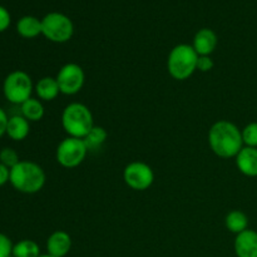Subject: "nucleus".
<instances>
[{
	"label": "nucleus",
	"mask_w": 257,
	"mask_h": 257,
	"mask_svg": "<svg viewBox=\"0 0 257 257\" xmlns=\"http://www.w3.org/2000/svg\"><path fill=\"white\" fill-rule=\"evenodd\" d=\"M237 170L247 177H257V148L246 147L235 157Z\"/></svg>",
	"instance_id": "ddd939ff"
},
{
	"label": "nucleus",
	"mask_w": 257,
	"mask_h": 257,
	"mask_svg": "<svg viewBox=\"0 0 257 257\" xmlns=\"http://www.w3.org/2000/svg\"><path fill=\"white\" fill-rule=\"evenodd\" d=\"M47 176L38 163L32 161H20L17 166L10 168L9 183L25 195L38 193L45 185Z\"/></svg>",
	"instance_id": "f03ea898"
},
{
	"label": "nucleus",
	"mask_w": 257,
	"mask_h": 257,
	"mask_svg": "<svg viewBox=\"0 0 257 257\" xmlns=\"http://www.w3.org/2000/svg\"><path fill=\"white\" fill-rule=\"evenodd\" d=\"M34 92L37 94L38 99L42 102H52L59 95L60 89L59 84L57 82V78L54 77H43L35 83Z\"/></svg>",
	"instance_id": "4468645a"
},
{
	"label": "nucleus",
	"mask_w": 257,
	"mask_h": 257,
	"mask_svg": "<svg viewBox=\"0 0 257 257\" xmlns=\"http://www.w3.org/2000/svg\"><path fill=\"white\" fill-rule=\"evenodd\" d=\"M10 23H12L10 13L8 12L7 8L0 5V33L5 32L10 27Z\"/></svg>",
	"instance_id": "393cba45"
},
{
	"label": "nucleus",
	"mask_w": 257,
	"mask_h": 257,
	"mask_svg": "<svg viewBox=\"0 0 257 257\" xmlns=\"http://www.w3.org/2000/svg\"><path fill=\"white\" fill-rule=\"evenodd\" d=\"M88 148L80 138L67 137L58 145L55 158L64 168H75L82 165L88 155Z\"/></svg>",
	"instance_id": "0eeeda50"
},
{
	"label": "nucleus",
	"mask_w": 257,
	"mask_h": 257,
	"mask_svg": "<svg viewBox=\"0 0 257 257\" xmlns=\"http://www.w3.org/2000/svg\"><path fill=\"white\" fill-rule=\"evenodd\" d=\"M13 246L14 243L12 242V240L7 235L0 232V257H9L12 255Z\"/></svg>",
	"instance_id": "5701e85b"
},
{
	"label": "nucleus",
	"mask_w": 257,
	"mask_h": 257,
	"mask_svg": "<svg viewBox=\"0 0 257 257\" xmlns=\"http://www.w3.org/2000/svg\"><path fill=\"white\" fill-rule=\"evenodd\" d=\"M30 132V122L23 115H13L9 118L5 135L15 142L24 141Z\"/></svg>",
	"instance_id": "2eb2a0df"
},
{
	"label": "nucleus",
	"mask_w": 257,
	"mask_h": 257,
	"mask_svg": "<svg viewBox=\"0 0 257 257\" xmlns=\"http://www.w3.org/2000/svg\"><path fill=\"white\" fill-rule=\"evenodd\" d=\"M39 257H53V256H50L49 253H45V255H40Z\"/></svg>",
	"instance_id": "cd10ccee"
},
{
	"label": "nucleus",
	"mask_w": 257,
	"mask_h": 257,
	"mask_svg": "<svg viewBox=\"0 0 257 257\" xmlns=\"http://www.w3.org/2000/svg\"><path fill=\"white\" fill-rule=\"evenodd\" d=\"M233 248L237 257H257V232L246 230L236 235Z\"/></svg>",
	"instance_id": "f8f14e48"
},
{
	"label": "nucleus",
	"mask_w": 257,
	"mask_h": 257,
	"mask_svg": "<svg viewBox=\"0 0 257 257\" xmlns=\"http://www.w3.org/2000/svg\"><path fill=\"white\" fill-rule=\"evenodd\" d=\"M9 178H10V168H8L7 166L0 163V187L7 185V183L9 182Z\"/></svg>",
	"instance_id": "a878e982"
},
{
	"label": "nucleus",
	"mask_w": 257,
	"mask_h": 257,
	"mask_svg": "<svg viewBox=\"0 0 257 257\" xmlns=\"http://www.w3.org/2000/svg\"><path fill=\"white\" fill-rule=\"evenodd\" d=\"M17 32L25 39H33L42 34V19L33 15L22 17L17 23Z\"/></svg>",
	"instance_id": "dca6fc26"
},
{
	"label": "nucleus",
	"mask_w": 257,
	"mask_h": 257,
	"mask_svg": "<svg viewBox=\"0 0 257 257\" xmlns=\"http://www.w3.org/2000/svg\"><path fill=\"white\" fill-rule=\"evenodd\" d=\"M62 127L68 137L83 138L94 127V119L89 108L79 102L69 103L63 109Z\"/></svg>",
	"instance_id": "7ed1b4c3"
},
{
	"label": "nucleus",
	"mask_w": 257,
	"mask_h": 257,
	"mask_svg": "<svg viewBox=\"0 0 257 257\" xmlns=\"http://www.w3.org/2000/svg\"><path fill=\"white\" fill-rule=\"evenodd\" d=\"M241 133H242L243 146L257 148V122L248 123L243 130H241Z\"/></svg>",
	"instance_id": "412c9836"
},
{
	"label": "nucleus",
	"mask_w": 257,
	"mask_h": 257,
	"mask_svg": "<svg viewBox=\"0 0 257 257\" xmlns=\"http://www.w3.org/2000/svg\"><path fill=\"white\" fill-rule=\"evenodd\" d=\"M72 248V237L63 230L54 231L47 240V253L53 257H65Z\"/></svg>",
	"instance_id": "9b49d317"
},
{
	"label": "nucleus",
	"mask_w": 257,
	"mask_h": 257,
	"mask_svg": "<svg viewBox=\"0 0 257 257\" xmlns=\"http://www.w3.org/2000/svg\"><path fill=\"white\" fill-rule=\"evenodd\" d=\"M19 162V155H18L15 150L10 147H5L0 151V163L7 166L8 168H13Z\"/></svg>",
	"instance_id": "4be33fe9"
},
{
	"label": "nucleus",
	"mask_w": 257,
	"mask_h": 257,
	"mask_svg": "<svg viewBox=\"0 0 257 257\" xmlns=\"http://www.w3.org/2000/svg\"><path fill=\"white\" fill-rule=\"evenodd\" d=\"M57 82L62 94L74 95L82 90L85 82V73L77 63H67L59 69Z\"/></svg>",
	"instance_id": "1a4fd4ad"
},
{
	"label": "nucleus",
	"mask_w": 257,
	"mask_h": 257,
	"mask_svg": "<svg viewBox=\"0 0 257 257\" xmlns=\"http://www.w3.org/2000/svg\"><path fill=\"white\" fill-rule=\"evenodd\" d=\"M20 110H22L23 117L29 120V122H39V120L43 119L45 114V109L42 100L33 97L25 100L20 105Z\"/></svg>",
	"instance_id": "f3484780"
},
{
	"label": "nucleus",
	"mask_w": 257,
	"mask_h": 257,
	"mask_svg": "<svg viewBox=\"0 0 257 257\" xmlns=\"http://www.w3.org/2000/svg\"><path fill=\"white\" fill-rule=\"evenodd\" d=\"M107 138V131L103 127H99V125H94V127L90 130V132L83 138V141H84L88 151H89V152H93V151H98L99 148H102V146L104 145Z\"/></svg>",
	"instance_id": "6ab92c4d"
},
{
	"label": "nucleus",
	"mask_w": 257,
	"mask_h": 257,
	"mask_svg": "<svg viewBox=\"0 0 257 257\" xmlns=\"http://www.w3.org/2000/svg\"><path fill=\"white\" fill-rule=\"evenodd\" d=\"M217 34L210 28H202L195 34L192 47L198 54V57H201V55L212 54L216 48H217Z\"/></svg>",
	"instance_id": "9d476101"
},
{
	"label": "nucleus",
	"mask_w": 257,
	"mask_h": 257,
	"mask_svg": "<svg viewBox=\"0 0 257 257\" xmlns=\"http://www.w3.org/2000/svg\"><path fill=\"white\" fill-rule=\"evenodd\" d=\"M198 54L190 44H178L170 52L167 70L176 80H186L197 70Z\"/></svg>",
	"instance_id": "20e7f679"
},
{
	"label": "nucleus",
	"mask_w": 257,
	"mask_h": 257,
	"mask_svg": "<svg viewBox=\"0 0 257 257\" xmlns=\"http://www.w3.org/2000/svg\"><path fill=\"white\" fill-rule=\"evenodd\" d=\"M208 145L216 156L221 158H235L243 148L241 130L230 120H217L208 131Z\"/></svg>",
	"instance_id": "f257e3e1"
},
{
	"label": "nucleus",
	"mask_w": 257,
	"mask_h": 257,
	"mask_svg": "<svg viewBox=\"0 0 257 257\" xmlns=\"http://www.w3.org/2000/svg\"><path fill=\"white\" fill-rule=\"evenodd\" d=\"M225 226L230 232L238 235L248 228V217L240 210H233L226 215Z\"/></svg>",
	"instance_id": "a211bd4d"
},
{
	"label": "nucleus",
	"mask_w": 257,
	"mask_h": 257,
	"mask_svg": "<svg viewBox=\"0 0 257 257\" xmlns=\"http://www.w3.org/2000/svg\"><path fill=\"white\" fill-rule=\"evenodd\" d=\"M42 34L53 43H67L74 34V24L63 13H49L42 19Z\"/></svg>",
	"instance_id": "423d86ee"
},
{
	"label": "nucleus",
	"mask_w": 257,
	"mask_h": 257,
	"mask_svg": "<svg viewBox=\"0 0 257 257\" xmlns=\"http://www.w3.org/2000/svg\"><path fill=\"white\" fill-rule=\"evenodd\" d=\"M8 120H9V117L7 115V113L4 112L3 108H0V137L7 133V124Z\"/></svg>",
	"instance_id": "bb28decb"
},
{
	"label": "nucleus",
	"mask_w": 257,
	"mask_h": 257,
	"mask_svg": "<svg viewBox=\"0 0 257 257\" xmlns=\"http://www.w3.org/2000/svg\"><path fill=\"white\" fill-rule=\"evenodd\" d=\"M9 257H14V256H13V255H10V256H9Z\"/></svg>",
	"instance_id": "c85d7f7f"
},
{
	"label": "nucleus",
	"mask_w": 257,
	"mask_h": 257,
	"mask_svg": "<svg viewBox=\"0 0 257 257\" xmlns=\"http://www.w3.org/2000/svg\"><path fill=\"white\" fill-rule=\"evenodd\" d=\"M125 185L135 191H146L155 182V172L150 165L141 161L128 163L123 171Z\"/></svg>",
	"instance_id": "6e6552de"
},
{
	"label": "nucleus",
	"mask_w": 257,
	"mask_h": 257,
	"mask_svg": "<svg viewBox=\"0 0 257 257\" xmlns=\"http://www.w3.org/2000/svg\"><path fill=\"white\" fill-rule=\"evenodd\" d=\"M213 67H215V62L211 58V55H201V57H198L197 70H200L202 73H207L211 72L213 69Z\"/></svg>",
	"instance_id": "b1692460"
},
{
	"label": "nucleus",
	"mask_w": 257,
	"mask_h": 257,
	"mask_svg": "<svg viewBox=\"0 0 257 257\" xmlns=\"http://www.w3.org/2000/svg\"><path fill=\"white\" fill-rule=\"evenodd\" d=\"M33 92H34L33 80L24 70H14L9 73L3 83V93L13 104L22 105L25 100L32 98Z\"/></svg>",
	"instance_id": "39448f33"
},
{
	"label": "nucleus",
	"mask_w": 257,
	"mask_h": 257,
	"mask_svg": "<svg viewBox=\"0 0 257 257\" xmlns=\"http://www.w3.org/2000/svg\"><path fill=\"white\" fill-rule=\"evenodd\" d=\"M12 255L14 257H39L42 253L39 245L35 241L25 238L14 243Z\"/></svg>",
	"instance_id": "aec40b11"
}]
</instances>
